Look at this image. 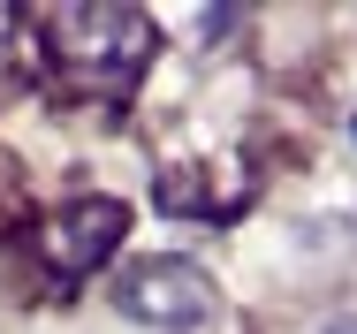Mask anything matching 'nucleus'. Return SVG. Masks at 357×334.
Returning a JSON list of instances; mask_svg holds the SVG:
<instances>
[{"label":"nucleus","instance_id":"f03ea898","mask_svg":"<svg viewBox=\"0 0 357 334\" xmlns=\"http://www.w3.org/2000/svg\"><path fill=\"white\" fill-rule=\"evenodd\" d=\"M114 304H122L137 327H160V334H198V327H213L220 289H213L198 266H190V259H144V266H130V273H122Z\"/></svg>","mask_w":357,"mask_h":334},{"label":"nucleus","instance_id":"7ed1b4c3","mask_svg":"<svg viewBox=\"0 0 357 334\" xmlns=\"http://www.w3.org/2000/svg\"><path fill=\"white\" fill-rule=\"evenodd\" d=\"M122 236H130V213H122V205L114 198H84V205H61V213L46 220L38 243H46V259H54L61 273H91Z\"/></svg>","mask_w":357,"mask_h":334},{"label":"nucleus","instance_id":"f257e3e1","mask_svg":"<svg viewBox=\"0 0 357 334\" xmlns=\"http://www.w3.org/2000/svg\"><path fill=\"white\" fill-rule=\"evenodd\" d=\"M54 61L84 84H130L152 61V15L144 8H54L46 15Z\"/></svg>","mask_w":357,"mask_h":334},{"label":"nucleus","instance_id":"20e7f679","mask_svg":"<svg viewBox=\"0 0 357 334\" xmlns=\"http://www.w3.org/2000/svg\"><path fill=\"white\" fill-rule=\"evenodd\" d=\"M335 334H357V319H342V327H335Z\"/></svg>","mask_w":357,"mask_h":334}]
</instances>
